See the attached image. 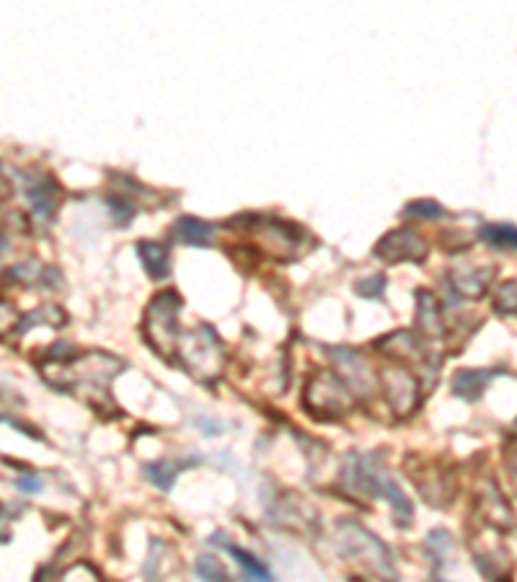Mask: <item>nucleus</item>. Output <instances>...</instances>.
<instances>
[{
  "label": "nucleus",
  "instance_id": "obj_1",
  "mask_svg": "<svg viewBox=\"0 0 517 582\" xmlns=\"http://www.w3.org/2000/svg\"><path fill=\"white\" fill-rule=\"evenodd\" d=\"M342 487L352 497H380L393 510V518L399 526H409L414 518L412 502L406 500L401 487L393 482L378 456L368 453H349L342 469Z\"/></svg>",
  "mask_w": 517,
  "mask_h": 582
},
{
  "label": "nucleus",
  "instance_id": "obj_2",
  "mask_svg": "<svg viewBox=\"0 0 517 582\" xmlns=\"http://www.w3.org/2000/svg\"><path fill=\"white\" fill-rule=\"evenodd\" d=\"M337 536H339V546L347 557L355 559L357 564H362L365 570L373 572L380 580L393 582L396 580V570H393L391 554L383 546V541H378L368 528H362L355 520H339L337 523Z\"/></svg>",
  "mask_w": 517,
  "mask_h": 582
},
{
  "label": "nucleus",
  "instance_id": "obj_3",
  "mask_svg": "<svg viewBox=\"0 0 517 582\" xmlns=\"http://www.w3.org/2000/svg\"><path fill=\"white\" fill-rule=\"evenodd\" d=\"M303 407L318 420H337L355 409V391L329 370L313 373L303 391Z\"/></svg>",
  "mask_w": 517,
  "mask_h": 582
},
{
  "label": "nucleus",
  "instance_id": "obj_4",
  "mask_svg": "<svg viewBox=\"0 0 517 582\" xmlns=\"http://www.w3.org/2000/svg\"><path fill=\"white\" fill-rule=\"evenodd\" d=\"M179 308L181 298L176 295V290H163L150 301L148 311H145V337L161 357L179 355Z\"/></svg>",
  "mask_w": 517,
  "mask_h": 582
},
{
  "label": "nucleus",
  "instance_id": "obj_5",
  "mask_svg": "<svg viewBox=\"0 0 517 582\" xmlns=\"http://www.w3.org/2000/svg\"><path fill=\"white\" fill-rule=\"evenodd\" d=\"M179 355L184 360V368L202 381L220 376V370H223V347L207 326H202L200 332L189 334V337H181Z\"/></svg>",
  "mask_w": 517,
  "mask_h": 582
},
{
  "label": "nucleus",
  "instance_id": "obj_6",
  "mask_svg": "<svg viewBox=\"0 0 517 582\" xmlns=\"http://www.w3.org/2000/svg\"><path fill=\"white\" fill-rule=\"evenodd\" d=\"M406 474L412 476L414 487L419 489V495L424 497L432 505L443 507L448 505L450 497L455 492L453 476L445 471L443 464H435V461H424V458H414L406 466Z\"/></svg>",
  "mask_w": 517,
  "mask_h": 582
},
{
  "label": "nucleus",
  "instance_id": "obj_7",
  "mask_svg": "<svg viewBox=\"0 0 517 582\" xmlns=\"http://www.w3.org/2000/svg\"><path fill=\"white\" fill-rule=\"evenodd\" d=\"M380 391L396 417H406L417 409L419 383L409 370H404V365H388L380 370Z\"/></svg>",
  "mask_w": 517,
  "mask_h": 582
},
{
  "label": "nucleus",
  "instance_id": "obj_8",
  "mask_svg": "<svg viewBox=\"0 0 517 582\" xmlns=\"http://www.w3.org/2000/svg\"><path fill=\"white\" fill-rule=\"evenodd\" d=\"M331 360L337 363L339 378L347 383L355 394L373 396L375 388L380 386V373H375L368 357H362L357 350L349 347H334L331 350Z\"/></svg>",
  "mask_w": 517,
  "mask_h": 582
},
{
  "label": "nucleus",
  "instance_id": "obj_9",
  "mask_svg": "<svg viewBox=\"0 0 517 582\" xmlns=\"http://www.w3.org/2000/svg\"><path fill=\"white\" fill-rule=\"evenodd\" d=\"M122 368L119 360H112V357H106L104 352H94V355L78 357V360H70L68 363V373L65 376L70 378L68 388H78L86 386L88 391H94V394H104L106 383L109 378Z\"/></svg>",
  "mask_w": 517,
  "mask_h": 582
},
{
  "label": "nucleus",
  "instance_id": "obj_10",
  "mask_svg": "<svg viewBox=\"0 0 517 582\" xmlns=\"http://www.w3.org/2000/svg\"><path fill=\"white\" fill-rule=\"evenodd\" d=\"M375 257L383 259V262L388 264L422 262V259L427 257V244H424V238H419L414 231L401 228V231L388 233V236L375 246Z\"/></svg>",
  "mask_w": 517,
  "mask_h": 582
},
{
  "label": "nucleus",
  "instance_id": "obj_11",
  "mask_svg": "<svg viewBox=\"0 0 517 582\" xmlns=\"http://www.w3.org/2000/svg\"><path fill=\"white\" fill-rule=\"evenodd\" d=\"M492 277V267H479V270H474V267H455V270H450L448 282L458 295L481 298L486 293V288L492 285Z\"/></svg>",
  "mask_w": 517,
  "mask_h": 582
},
{
  "label": "nucleus",
  "instance_id": "obj_12",
  "mask_svg": "<svg viewBox=\"0 0 517 582\" xmlns=\"http://www.w3.org/2000/svg\"><path fill=\"white\" fill-rule=\"evenodd\" d=\"M26 194L39 220H55L57 207H60V187L52 179H37Z\"/></svg>",
  "mask_w": 517,
  "mask_h": 582
},
{
  "label": "nucleus",
  "instance_id": "obj_13",
  "mask_svg": "<svg viewBox=\"0 0 517 582\" xmlns=\"http://www.w3.org/2000/svg\"><path fill=\"white\" fill-rule=\"evenodd\" d=\"M417 313L419 329H422L427 337H443L445 332L443 308H440V303H437V298L430 290H419L417 293Z\"/></svg>",
  "mask_w": 517,
  "mask_h": 582
},
{
  "label": "nucleus",
  "instance_id": "obj_14",
  "mask_svg": "<svg viewBox=\"0 0 517 582\" xmlns=\"http://www.w3.org/2000/svg\"><path fill=\"white\" fill-rule=\"evenodd\" d=\"M378 350L386 352L391 360H406V363H414L422 357V342L414 337L412 332H393L386 339H380Z\"/></svg>",
  "mask_w": 517,
  "mask_h": 582
},
{
  "label": "nucleus",
  "instance_id": "obj_15",
  "mask_svg": "<svg viewBox=\"0 0 517 582\" xmlns=\"http://www.w3.org/2000/svg\"><path fill=\"white\" fill-rule=\"evenodd\" d=\"M479 507H481V513H484L486 523H492V526H499V528H510L512 526L510 507H507V502L502 500V495H499V489L494 487L492 482H486V487L481 489Z\"/></svg>",
  "mask_w": 517,
  "mask_h": 582
},
{
  "label": "nucleus",
  "instance_id": "obj_16",
  "mask_svg": "<svg viewBox=\"0 0 517 582\" xmlns=\"http://www.w3.org/2000/svg\"><path fill=\"white\" fill-rule=\"evenodd\" d=\"M494 376H497L494 370H461L453 381V394L466 401H476Z\"/></svg>",
  "mask_w": 517,
  "mask_h": 582
},
{
  "label": "nucleus",
  "instance_id": "obj_17",
  "mask_svg": "<svg viewBox=\"0 0 517 582\" xmlns=\"http://www.w3.org/2000/svg\"><path fill=\"white\" fill-rule=\"evenodd\" d=\"M223 549L228 551L231 557L238 559L243 575H246V582H275V575L269 572L267 564H264L262 559H256L251 551L241 549V546L236 544H228V541H223Z\"/></svg>",
  "mask_w": 517,
  "mask_h": 582
},
{
  "label": "nucleus",
  "instance_id": "obj_18",
  "mask_svg": "<svg viewBox=\"0 0 517 582\" xmlns=\"http://www.w3.org/2000/svg\"><path fill=\"white\" fill-rule=\"evenodd\" d=\"M138 254H140V262H143V267L148 270L150 277H156V280L169 277L171 259H169V251L163 249L161 244H156V241H140Z\"/></svg>",
  "mask_w": 517,
  "mask_h": 582
},
{
  "label": "nucleus",
  "instance_id": "obj_19",
  "mask_svg": "<svg viewBox=\"0 0 517 582\" xmlns=\"http://www.w3.org/2000/svg\"><path fill=\"white\" fill-rule=\"evenodd\" d=\"M194 461H174V458H161L156 464L145 466V476H148L150 482L156 484L161 489H169L174 484V479L179 476V471L189 469Z\"/></svg>",
  "mask_w": 517,
  "mask_h": 582
},
{
  "label": "nucleus",
  "instance_id": "obj_20",
  "mask_svg": "<svg viewBox=\"0 0 517 582\" xmlns=\"http://www.w3.org/2000/svg\"><path fill=\"white\" fill-rule=\"evenodd\" d=\"M174 231H176V238L189 246H207L212 241V228L207 226L205 220L189 218V215L187 218L176 220Z\"/></svg>",
  "mask_w": 517,
  "mask_h": 582
},
{
  "label": "nucleus",
  "instance_id": "obj_21",
  "mask_svg": "<svg viewBox=\"0 0 517 582\" xmlns=\"http://www.w3.org/2000/svg\"><path fill=\"white\" fill-rule=\"evenodd\" d=\"M194 575L200 577L202 582H231L223 564L215 557H207V554L194 562Z\"/></svg>",
  "mask_w": 517,
  "mask_h": 582
},
{
  "label": "nucleus",
  "instance_id": "obj_22",
  "mask_svg": "<svg viewBox=\"0 0 517 582\" xmlns=\"http://www.w3.org/2000/svg\"><path fill=\"white\" fill-rule=\"evenodd\" d=\"M481 236L486 244L499 246V249H517V228L512 226H486Z\"/></svg>",
  "mask_w": 517,
  "mask_h": 582
},
{
  "label": "nucleus",
  "instance_id": "obj_23",
  "mask_svg": "<svg viewBox=\"0 0 517 582\" xmlns=\"http://www.w3.org/2000/svg\"><path fill=\"white\" fill-rule=\"evenodd\" d=\"M450 551H453V541H450V533L445 531H432L427 536V554L435 559L437 564H445V559L450 557Z\"/></svg>",
  "mask_w": 517,
  "mask_h": 582
},
{
  "label": "nucleus",
  "instance_id": "obj_24",
  "mask_svg": "<svg viewBox=\"0 0 517 582\" xmlns=\"http://www.w3.org/2000/svg\"><path fill=\"white\" fill-rule=\"evenodd\" d=\"M494 311H499L502 316H517V280L505 282L499 288L497 298H494Z\"/></svg>",
  "mask_w": 517,
  "mask_h": 582
},
{
  "label": "nucleus",
  "instance_id": "obj_25",
  "mask_svg": "<svg viewBox=\"0 0 517 582\" xmlns=\"http://www.w3.org/2000/svg\"><path fill=\"white\" fill-rule=\"evenodd\" d=\"M404 215L406 218L435 220V218H443V207L437 205V202H430V200H417V202H412V205H406Z\"/></svg>",
  "mask_w": 517,
  "mask_h": 582
},
{
  "label": "nucleus",
  "instance_id": "obj_26",
  "mask_svg": "<svg viewBox=\"0 0 517 582\" xmlns=\"http://www.w3.org/2000/svg\"><path fill=\"white\" fill-rule=\"evenodd\" d=\"M63 582H101V575L94 570V567H91V564L81 562V564H75L73 570L63 577Z\"/></svg>",
  "mask_w": 517,
  "mask_h": 582
},
{
  "label": "nucleus",
  "instance_id": "obj_27",
  "mask_svg": "<svg viewBox=\"0 0 517 582\" xmlns=\"http://www.w3.org/2000/svg\"><path fill=\"white\" fill-rule=\"evenodd\" d=\"M383 288H386V280L380 275L370 277V280H362L360 285H357V290H360V295H365V298H380V293H383Z\"/></svg>",
  "mask_w": 517,
  "mask_h": 582
},
{
  "label": "nucleus",
  "instance_id": "obj_28",
  "mask_svg": "<svg viewBox=\"0 0 517 582\" xmlns=\"http://www.w3.org/2000/svg\"><path fill=\"white\" fill-rule=\"evenodd\" d=\"M505 466H507V474H510V482L512 487H515L517 492V440L515 443H510V448L505 451Z\"/></svg>",
  "mask_w": 517,
  "mask_h": 582
},
{
  "label": "nucleus",
  "instance_id": "obj_29",
  "mask_svg": "<svg viewBox=\"0 0 517 582\" xmlns=\"http://www.w3.org/2000/svg\"><path fill=\"white\" fill-rule=\"evenodd\" d=\"M16 487H19L24 495H37V492H42V482H39L37 476H32V474L19 476V479H16Z\"/></svg>",
  "mask_w": 517,
  "mask_h": 582
},
{
  "label": "nucleus",
  "instance_id": "obj_30",
  "mask_svg": "<svg viewBox=\"0 0 517 582\" xmlns=\"http://www.w3.org/2000/svg\"><path fill=\"white\" fill-rule=\"evenodd\" d=\"M280 505H295L300 513H303V510H311V507L303 502V497H300V500L298 497H293V500H280ZM275 518H277V523H290V520L298 518V513H275Z\"/></svg>",
  "mask_w": 517,
  "mask_h": 582
},
{
  "label": "nucleus",
  "instance_id": "obj_31",
  "mask_svg": "<svg viewBox=\"0 0 517 582\" xmlns=\"http://www.w3.org/2000/svg\"><path fill=\"white\" fill-rule=\"evenodd\" d=\"M435 582H445V580H435Z\"/></svg>",
  "mask_w": 517,
  "mask_h": 582
}]
</instances>
